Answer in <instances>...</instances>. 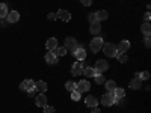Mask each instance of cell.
I'll list each match as a JSON object with an SVG mask.
<instances>
[{
	"label": "cell",
	"mask_w": 151,
	"mask_h": 113,
	"mask_svg": "<svg viewBox=\"0 0 151 113\" xmlns=\"http://www.w3.org/2000/svg\"><path fill=\"white\" fill-rule=\"evenodd\" d=\"M103 51H104V54L107 56V57H115L116 54H118V50H116V45L115 44H112V42H106V44H103Z\"/></svg>",
	"instance_id": "obj_1"
},
{
	"label": "cell",
	"mask_w": 151,
	"mask_h": 113,
	"mask_svg": "<svg viewBox=\"0 0 151 113\" xmlns=\"http://www.w3.org/2000/svg\"><path fill=\"white\" fill-rule=\"evenodd\" d=\"M103 44H104V41L101 39V38H94V39L91 41V44H89V48H91V51L92 53H98L100 50L103 48Z\"/></svg>",
	"instance_id": "obj_2"
},
{
	"label": "cell",
	"mask_w": 151,
	"mask_h": 113,
	"mask_svg": "<svg viewBox=\"0 0 151 113\" xmlns=\"http://www.w3.org/2000/svg\"><path fill=\"white\" fill-rule=\"evenodd\" d=\"M107 69H109V64H107L104 59L97 60V64H95V74H103Z\"/></svg>",
	"instance_id": "obj_3"
},
{
	"label": "cell",
	"mask_w": 151,
	"mask_h": 113,
	"mask_svg": "<svg viewBox=\"0 0 151 113\" xmlns=\"http://www.w3.org/2000/svg\"><path fill=\"white\" fill-rule=\"evenodd\" d=\"M101 104L106 106V107H110V106L115 104V97L112 95V92L103 94V97H101Z\"/></svg>",
	"instance_id": "obj_4"
},
{
	"label": "cell",
	"mask_w": 151,
	"mask_h": 113,
	"mask_svg": "<svg viewBox=\"0 0 151 113\" xmlns=\"http://www.w3.org/2000/svg\"><path fill=\"white\" fill-rule=\"evenodd\" d=\"M89 87H91V84H89V82H88V80H80V82L76 83V91L80 92V94L88 92V91H89Z\"/></svg>",
	"instance_id": "obj_5"
},
{
	"label": "cell",
	"mask_w": 151,
	"mask_h": 113,
	"mask_svg": "<svg viewBox=\"0 0 151 113\" xmlns=\"http://www.w3.org/2000/svg\"><path fill=\"white\" fill-rule=\"evenodd\" d=\"M67 50H70V53H74V50L76 48H77L79 47V44H77V41H76L74 39V38H67V39H65V45H64Z\"/></svg>",
	"instance_id": "obj_6"
},
{
	"label": "cell",
	"mask_w": 151,
	"mask_h": 113,
	"mask_svg": "<svg viewBox=\"0 0 151 113\" xmlns=\"http://www.w3.org/2000/svg\"><path fill=\"white\" fill-rule=\"evenodd\" d=\"M73 54H74V57L77 59V60L83 62V60L86 59V50H85V48H83L82 45H79L77 48L74 50V53H73Z\"/></svg>",
	"instance_id": "obj_7"
},
{
	"label": "cell",
	"mask_w": 151,
	"mask_h": 113,
	"mask_svg": "<svg viewBox=\"0 0 151 113\" xmlns=\"http://www.w3.org/2000/svg\"><path fill=\"white\" fill-rule=\"evenodd\" d=\"M83 68H85V65H83V62H80V60H77L76 64L73 65V75H76V77H79V75H82L83 74Z\"/></svg>",
	"instance_id": "obj_8"
},
{
	"label": "cell",
	"mask_w": 151,
	"mask_h": 113,
	"mask_svg": "<svg viewBox=\"0 0 151 113\" xmlns=\"http://www.w3.org/2000/svg\"><path fill=\"white\" fill-rule=\"evenodd\" d=\"M20 89L21 91H30V89H35V82L32 80V79H26L24 82H21V84H20Z\"/></svg>",
	"instance_id": "obj_9"
},
{
	"label": "cell",
	"mask_w": 151,
	"mask_h": 113,
	"mask_svg": "<svg viewBox=\"0 0 151 113\" xmlns=\"http://www.w3.org/2000/svg\"><path fill=\"white\" fill-rule=\"evenodd\" d=\"M56 15H58V18H59L60 21H65V23H68V21L71 20V14H70L67 9H59Z\"/></svg>",
	"instance_id": "obj_10"
},
{
	"label": "cell",
	"mask_w": 151,
	"mask_h": 113,
	"mask_svg": "<svg viewBox=\"0 0 151 113\" xmlns=\"http://www.w3.org/2000/svg\"><path fill=\"white\" fill-rule=\"evenodd\" d=\"M85 104L89 107V109H94V107L98 106V99H97L94 95H88V97L85 98Z\"/></svg>",
	"instance_id": "obj_11"
},
{
	"label": "cell",
	"mask_w": 151,
	"mask_h": 113,
	"mask_svg": "<svg viewBox=\"0 0 151 113\" xmlns=\"http://www.w3.org/2000/svg\"><path fill=\"white\" fill-rule=\"evenodd\" d=\"M142 87V80L137 77V74L134 75V79L130 82V89H133V91H137V89H141Z\"/></svg>",
	"instance_id": "obj_12"
},
{
	"label": "cell",
	"mask_w": 151,
	"mask_h": 113,
	"mask_svg": "<svg viewBox=\"0 0 151 113\" xmlns=\"http://www.w3.org/2000/svg\"><path fill=\"white\" fill-rule=\"evenodd\" d=\"M45 62L50 64V65H56L58 64V56L53 51H47L45 53Z\"/></svg>",
	"instance_id": "obj_13"
},
{
	"label": "cell",
	"mask_w": 151,
	"mask_h": 113,
	"mask_svg": "<svg viewBox=\"0 0 151 113\" xmlns=\"http://www.w3.org/2000/svg\"><path fill=\"white\" fill-rule=\"evenodd\" d=\"M129 48H130V41H127V39H122V41L118 44V47H116L118 53H125Z\"/></svg>",
	"instance_id": "obj_14"
},
{
	"label": "cell",
	"mask_w": 151,
	"mask_h": 113,
	"mask_svg": "<svg viewBox=\"0 0 151 113\" xmlns=\"http://www.w3.org/2000/svg\"><path fill=\"white\" fill-rule=\"evenodd\" d=\"M47 83L45 82H42V80H38V82H35V89L40 92V94H45V91H47Z\"/></svg>",
	"instance_id": "obj_15"
},
{
	"label": "cell",
	"mask_w": 151,
	"mask_h": 113,
	"mask_svg": "<svg viewBox=\"0 0 151 113\" xmlns=\"http://www.w3.org/2000/svg\"><path fill=\"white\" fill-rule=\"evenodd\" d=\"M58 45H59V44H58V39H56V38H48L47 42H45V47H47L48 51H53V50H55Z\"/></svg>",
	"instance_id": "obj_16"
},
{
	"label": "cell",
	"mask_w": 151,
	"mask_h": 113,
	"mask_svg": "<svg viewBox=\"0 0 151 113\" xmlns=\"http://www.w3.org/2000/svg\"><path fill=\"white\" fill-rule=\"evenodd\" d=\"M6 20H8L9 23H17V21L20 20V14H18L17 11H11V12H8Z\"/></svg>",
	"instance_id": "obj_17"
},
{
	"label": "cell",
	"mask_w": 151,
	"mask_h": 113,
	"mask_svg": "<svg viewBox=\"0 0 151 113\" xmlns=\"http://www.w3.org/2000/svg\"><path fill=\"white\" fill-rule=\"evenodd\" d=\"M89 32H91L92 35H97V33L101 32V24H100V21H94V23H91Z\"/></svg>",
	"instance_id": "obj_18"
},
{
	"label": "cell",
	"mask_w": 151,
	"mask_h": 113,
	"mask_svg": "<svg viewBox=\"0 0 151 113\" xmlns=\"http://www.w3.org/2000/svg\"><path fill=\"white\" fill-rule=\"evenodd\" d=\"M35 103H36L38 107H44V106L47 104V97H45V94H40V95H38L36 99H35Z\"/></svg>",
	"instance_id": "obj_19"
},
{
	"label": "cell",
	"mask_w": 151,
	"mask_h": 113,
	"mask_svg": "<svg viewBox=\"0 0 151 113\" xmlns=\"http://www.w3.org/2000/svg\"><path fill=\"white\" fill-rule=\"evenodd\" d=\"M112 95L115 97V101H116V99H121V98L125 97V91L122 89V87H115V91L112 92Z\"/></svg>",
	"instance_id": "obj_20"
},
{
	"label": "cell",
	"mask_w": 151,
	"mask_h": 113,
	"mask_svg": "<svg viewBox=\"0 0 151 113\" xmlns=\"http://www.w3.org/2000/svg\"><path fill=\"white\" fill-rule=\"evenodd\" d=\"M107 17H109L107 11H98V12H95L97 21H104V20H107Z\"/></svg>",
	"instance_id": "obj_21"
},
{
	"label": "cell",
	"mask_w": 151,
	"mask_h": 113,
	"mask_svg": "<svg viewBox=\"0 0 151 113\" xmlns=\"http://www.w3.org/2000/svg\"><path fill=\"white\" fill-rule=\"evenodd\" d=\"M53 53H55L56 56H65V54L68 53V50H67V48H65L64 45H60V47L58 45V47H56V48L53 50Z\"/></svg>",
	"instance_id": "obj_22"
},
{
	"label": "cell",
	"mask_w": 151,
	"mask_h": 113,
	"mask_svg": "<svg viewBox=\"0 0 151 113\" xmlns=\"http://www.w3.org/2000/svg\"><path fill=\"white\" fill-rule=\"evenodd\" d=\"M141 30H142V33H144L145 36H150V33H151V26H150V21H145V23H142Z\"/></svg>",
	"instance_id": "obj_23"
},
{
	"label": "cell",
	"mask_w": 151,
	"mask_h": 113,
	"mask_svg": "<svg viewBox=\"0 0 151 113\" xmlns=\"http://www.w3.org/2000/svg\"><path fill=\"white\" fill-rule=\"evenodd\" d=\"M83 75H85V77H94V75H95V68L85 67L83 68Z\"/></svg>",
	"instance_id": "obj_24"
},
{
	"label": "cell",
	"mask_w": 151,
	"mask_h": 113,
	"mask_svg": "<svg viewBox=\"0 0 151 113\" xmlns=\"http://www.w3.org/2000/svg\"><path fill=\"white\" fill-rule=\"evenodd\" d=\"M8 12H9L8 6H6L5 3H0V18H6Z\"/></svg>",
	"instance_id": "obj_25"
},
{
	"label": "cell",
	"mask_w": 151,
	"mask_h": 113,
	"mask_svg": "<svg viewBox=\"0 0 151 113\" xmlns=\"http://www.w3.org/2000/svg\"><path fill=\"white\" fill-rule=\"evenodd\" d=\"M104 83H106V91H107V92H113V91H115L116 84H115V82H113V80H107V82H104Z\"/></svg>",
	"instance_id": "obj_26"
},
{
	"label": "cell",
	"mask_w": 151,
	"mask_h": 113,
	"mask_svg": "<svg viewBox=\"0 0 151 113\" xmlns=\"http://www.w3.org/2000/svg\"><path fill=\"white\" fill-rule=\"evenodd\" d=\"M115 57L118 59V62H121V64H125V62L129 60V57H127V54H125V53H118Z\"/></svg>",
	"instance_id": "obj_27"
},
{
	"label": "cell",
	"mask_w": 151,
	"mask_h": 113,
	"mask_svg": "<svg viewBox=\"0 0 151 113\" xmlns=\"http://www.w3.org/2000/svg\"><path fill=\"white\" fill-rule=\"evenodd\" d=\"M94 79H95V83L97 84H104V77H103V74H95L94 75Z\"/></svg>",
	"instance_id": "obj_28"
},
{
	"label": "cell",
	"mask_w": 151,
	"mask_h": 113,
	"mask_svg": "<svg viewBox=\"0 0 151 113\" xmlns=\"http://www.w3.org/2000/svg\"><path fill=\"white\" fill-rule=\"evenodd\" d=\"M65 87H67V89L70 91V92H73V91H76V82H67L65 83Z\"/></svg>",
	"instance_id": "obj_29"
},
{
	"label": "cell",
	"mask_w": 151,
	"mask_h": 113,
	"mask_svg": "<svg viewBox=\"0 0 151 113\" xmlns=\"http://www.w3.org/2000/svg\"><path fill=\"white\" fill-rule=\"evenodd\" d=\"M137 77H139L141 80H148L150 79V72L148 71H142V72L137 74Z\"/></svg>",
	"instance_id": "obj_30"
},
{
	"label": "cell",
	"mask_w": 151,
	"mask_h": 113,
	"mask_svg": "<svg viewBox=\"0 0 151 113\" xmlns=\"http://www.w3.org/2000/svg\"><path fill=\"white\" fill-rule=\"evenodd\" d=\"M80 92H77V91H73L71 92V99H73V101H79V99H80Z\"/></svg>",
	"instance_id": "obj_31"
},
{
	"label": "cell",
	"mask_w": 151,
	"mask_h": 113,
	"mask_svg": "<svg viewBox=\"0 0 151 113\" xmlns=\"http://www.w3.org/2000/svg\"><path fill=\"white\" fill-rule=\"evenodd\" d=\"M42 109H44V113H55V107H52V106H47L45 104Z\"/></svg>",
	"instance_id": "obj_32"
},
{
	"label": "cell",
	"mask_w": 151,
	"mask_h": 113,
	"mask_svg": "<svg viewBox=\"0 0 151 113\" xmlns=\"http://www.w3.org/2000/svg\"><path fill=\"white\" fill-rule=\"evenodd\" d=\"M88 20H89L91 23H94V21H97V18H95V14H94V12H91V14H89V15H88Z\"/></svg>",
	"instance_id": "obj_33"
},
{
	"label": "cell",
	"mask_w": 151,
	"mask_h": 113,
	"mask_svg": "<svg viewBox=\"0 0 151 113\" xmlns=\"http://www.w3.org/2000/svg\"><path fill=\"white\" fill-rule=\"evenodd\" d=\"M47 18H48V20H56V18H58V15L55 14V12H50V14L47 15Z\"/></svg>",
	"instance_id": "obj_34"
},
{
	"label": "cell",
	"mask_w": 151,
	"mask_h": 113,
	"mask_svg": "<svg viewBox=\"0 0 151 113\" xmlns=\"http://www.w3.org/2000/svg\"><path fill=\"white\" fill-rule=\"evenodd\" d=\"M144 44H145V47H148V48L151 47V39H150V36H145V42H144Z\"/></svg>",
	"instance_id": "obj_35"
},
{
	"label": "cell",
	"mask_w": 151,
	"mask_h": 113,
	"mask_svg": "<svg viewBox=\"0 0 151 113\" xmlns=\"http://www.w3.org/2000/svg\"><path fill=\"white\" fill-rule=\"evenodd\" d=\"M80 3H82V5H85V6H91L92 0H80Z\"/></svg>",
	"instance_id": "obj_36"
},
{
	"label": "cell",
	"mask_w": 151,
	"mask_h": 113,
	"mask_svg": "<svg viewBox=\"0 0 151 113\" xmlns=\"http://www.w3.org/2000/svg\"><path fill=\"white\" fill-rule=\"evenodd\" d=\"M35 92H36V89H30V91H27V97H29V98H33Z\"/></svg>",
	"instance_id": "obj_37"
},
{
	"label": "cell",
	"mask_w": 151,
	"mask_h": 113,
	"mask_svg": "<svg viewBox=\"0 0 151 113\" xmlns=\"http://www.w3.org/2000/svg\"><path fill=\"white\" fill-rule=\"evenodd\" d=\"M150 18H151L150 12H145V15H144V20H145V21H150Z\"/></svg>",
	"instance_id": "obj_38"
},
{
	"label": "cell",
	"mask_w": 151,
	"mask_h": 113,
	"mask_svg": "<svg viewBox=\"0 0 151 113\" xmlns=\"http://www.w3.org/2000/svg\"><path fill=\"white\" fill-rule=\"evenodd\" d=\"M91 113H101V110L98 107H94V109H91Z\"/></svg>",
	"instance_id": "obj_39"
}]
</instances>
